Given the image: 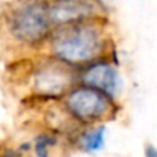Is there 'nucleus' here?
<instances>
[{
	"instance_id": "9",
	"label": "nucleus",
	"mask_w": 157,
	"mask_h": 157,
	"mask_svg": "<svg viewBox=\"0 0 157 157\" xmlns=\"http://www.w3.org/2000/svg\"><path fill=\"white\" fill-rule=\"evenodd\" d=\"M144 154L145 157H157V147L153 144H147L144 148Z\"/></svg>"
},
{
	"instance_id": "8",
	"label": "nucleus",
	"mask_w": 157,
	"mask_h": 157,
	"mask_svg": "<svg viewBox=\"0 0 157 157\" xmlns=\"http://www.w3.org/2000/svg\"><path fill=\"white\" fill-rule=\"evenodd\" d=\"M59 145V136L52 131H41L31 140V153L34 157H55Z\"/></svg>"
},
{
	"instance_id": "6",
	"label": "nucleus",
	"mask_w": 157,
	"mask_h": 157,
	"mask_svg": "<svg viewBox=\"0 0 157 157\" xmlns=\"http://www.w3.org/2000/svg\"><path fill=\"white\" fill-rule=\"evenodd\" d=\"M48 11L53 29L104 17L96 0H48Z\"/></svg>"
},
{
	"instance_id": "1",
	"label": "nucleus",
	"mask_w": 157,
	"mask_h": 157,
	"mask_svg": "<svg viewBox=\"0 0 157 157\" xmlns=\"http://www.w3.org/2000/svg\"><path fill=\"white\" fill-rule=\"evenodd\" d=\"M110 38L105 18L99 17L53 29L46 46L49 56L73 70H79L107 58Z\"/></svg>"
},
{
	"instance_id": "5",
	"label": "nucleus",
	"mask_w": 157,
	"mask_h": 157,
	"mask_svg": "<svg viewBox=\"0 0 157 157\" xmlns=\"http://www.w3.org/2000/svg\"><path fill=\"white\" fill-rule=\"evenodd\" d=\"M76 82L89 86L108 98L117 101L124 92V78L117 64L110 58L98 59L76 72Z\"/></svg>"
},
{
	"instance_id": "10",
	"label": "nucleus",
	"mask_w": 157,
	"mask_h": 157,
	"mask_svg": "<svg viewBox=\"0 0 157 157\" xmlns=\"http://www.w3.org/2000/svg\"><path fill=\"white\" fill-rule=\"evenodd\" d=\"M3 12H5V6H3L2 2H0V20H2V17H3Z\"/></svg>"
},
{
	"instance_id": "7",
	"label": "nucleus",
	"mask_w": 157,
	"mask_h": 157,
	"mask_svg": "<svg viewBox=\"0 0 157 157\" xmlns=\"http://www.w3.org/2000/svg\"><path fill=\"white\" fill-rule=\"evenodd\" d=\"M107 142V125L105 124H96L84 127L76 136L75 144L76 147L87 154H96L102 151Z\"/></svg>"
},
{
	"instance_id": "2",
	"label": "nucleus",
	"mask_w": 157,
	"mask_h": 157,
	"mask_svg": "<svg viewBox=\"0 0 157 157\" xmlns=\"http://www.w3.org/2000/svg\"><path fill=\"white\" fill-rule=\"evenodd\" d=\"M2 20L9 38L25 48L44 46L53 32L48 0H15L5 8Z\"/></svg>"
},
{
	"instance_id": "3",
	"label": "nucleus",
	"mask_w": 157,
	"mask_h": 157,
	"mask_svg": "<svg viewBox=\"0 0 157 157\" xmlns=\"http://www.w3.org/2000/svg\"><path fill=\"white\" fill-rule=\"evenodd\" d=\"M61 102L67 116L82 127L105 124L117 113V101L78 82L64 95Z\"/></svg>"
},
{
	"instance_id": "4",
	"label": "nucleus",
	"mask_w": 157,
	"mask_h": 157,
	"mask_svg": "<svg viewBox=\"0 0 157 157\" xmlns=\"http://www.w3.org/2000/svg\"><path fill=\"white\" fill-rule=\"evenodd\" d=\"M31 84L37 96L43 99L61 101L64 95L76 84V70L48 55L43 63H38L34 67L31 73Z\"/></svg>"
}]
</instances>
